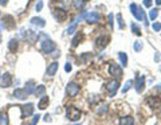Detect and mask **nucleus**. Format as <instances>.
Listing matches in <instances>:
<instances>
[{
  "label": "nucleus",
  "instance_id": "nucleus-5",
  "mask_svg": "<svg viewBox=\"0 0 161 125\" xmlns=\"http://www.w3.org/2000/svg\"><path fill=\"white\" fill-rule=\"evenodd\" d=\"M19 108H20V110H21V118L30 117L34 113V105H32V104H26V105H21V106H19Z\"/></svg>",
  "mask_w": 161,
  "mask_h": 125
},
{
  "label": "nucleus",
  "instance_id": "nucleus-10",
  "mask_svg": "<svg viewBox=\"0 0 161 125\" xmlns=\"http://www.w3.org/2000/svg\"><path fill=\"white\" fill-rule=\"evenodd\" d=\"M148 104H149V106L152 109H154V110H160L161 109V101L158 100L157 97H149L148 98Z\"/></svg>",
  "mask_w": 161,
  "mask_h": 125
},
{
  "label": "nucleus",
  "instance_id": "nucleus-1",
  "mask_svg": "<svg viewBox=\"0 0 161 125\" xmlns=\"http://www.w3.org/2000/svg\"><path fill=\"white\" fill-rule=\"evenodd\" d=\"M80 116H82V112L78 108H75V106H67L66 117L69 120H71V121H78V120L80 118Z\"/></svg>",
  "mask_w": 161,
  "mask_h": 125
},
{
  "label": "nucleus",
  "instance_id": "nucleus-26",
  "mask_svg": "<svg viewBox=\"0 0 161 125\" xmlns=\"http://www.w3.org/2000/svg\"><path fill=\"white\" fill-rule=\"evenodd\" d=\"M118 57H120V61L123 66H128V55H126V53H120Z\"/></svg>",
  "mask_w": 161,
  "mask_h": 125
},
{
  "label": "nucleus",
  "instance_id": "nucleus-45",
  "mask_svg": "<svg viewBox=\"0 0 161 125\" xmlns=\"http://www.w3.org/2000/svg\"><path fill=\"white\" fill-rule=\"evenodd\" d=\"M0 43H1V31H0Z\"/></svg>",
  "mask_w": 161,
  "mask_h": 125
},
{
  "label": "nucleus",
  "instance_id": "nucleus-8",
  "mask_svg": "<svg viewBox=\"0 0 161 125\" xmlns=\"http://www.w3.org/2000/svg\"><path fill=\"white\" fill-rule=\"evenodd\" d=\"M109 71L112 75L115 77V78H121V77H122V69H121V66L117 65V63H112Z\"/></svg>",
  "mask_w": 161,
  "mask_h": 125
},
{
  "label": "nucleus",
  "instance_id": "nucleus-18",
  "mask_svg": "<svg viewBox=\"0 0 161 125\" xmlns=\"http://www.w3.org/2000/svg\"><path fill=\"white\" fill-rule=\"evenodd\" d=\"M144 85H145V77H138V78H137V84H136L137 93H141L142 92V89H144Z\"/></svg>",
  "mask_w": 161,
  "mask_h": 125
},
{
  "label": "nucleus",
  "instance_id": "nucleus-17",
  "mask_svg": "<svg viewBox=\"0 0 161 125\" xmlns=\"http://www.w3.org/2000/svg\"><path fill=\"white\" fill-rule=\"evenodd\" d=\"M107 42H109V36H99V38L97 39V47H98V49H103L107 44Z\"/></svg>",
  "mask_w": 161,
  "mask_h": 125
},
{
  "label": "nucleus",
  "instance_id": "nucleus-2",
  "mask_svg": "<svg viewBox=\"0 0 161 125\" xmlns=\"http://www.w3.org/2000/svg\"><path fill=\"white\" fill-rule=\"evenodd\" d=\"M40 49H42V51L44 53V54H51V53L56 49V44H55V42H52L51 39H44V41H42V43H40Z\"/></svg>",
  "mask_w": 161,
  "mask_h": 125
},
{
  "label": "nucleus",
  "instance_id": "nucleus-9",
  "mask_svg": "<svg viewBox=\"0 0 161 125\" xmlns=\"http://www.w3.org/2000/svg\"><path fill=\"white\" fill-rule=\"evenodd\" d=\"M12 86V75L10 73H4L1 75V87Z\"/></svg>",
  "mask_w": 161,
  "mask_h": 125
},
{
  "label": "nucleus",
  "instance_id": "nucleus-36",
  "mask_svg": "<svg viewBox=\"0 0 161 125\" xmlns=\"http://www.w3.org/2000/svg\"><path fill=\"white\" fill-rule=\"evenodd\" d=\"M43 8V0H38L36 3V11H42Z\"/></svg>",
  "mask_w": 161,
  "mask_h": 125
},
{
  "label": "nucleus",
  "instance_id": "nucleus-13",
  "mask_svg": "<svg viewBox=\"0 0 161 125\" xmlns=\"http://www.w3.org/2000/svg\"><path fill=\"white\" fill-rule=\"evenodd\" d=\"M54 16H55L56 20L63 22V20L67 18V14H66V11H63V10H55V11H54Z\"/></svg>",
  "mask_w": 161,
  "mask_h": 125
},
{
  "label": "nucleus",
  "instance_id": "nucleus-46",
  "mask_svg": "<svg viewBox=\"0 0 161 125\" xmlns=\"http://www.w3.org/2000/svg\"><path fill=\"white\" fill-rule=\"evenodd\" d=\"M75 125H80V124H75Z\"/></svg>",
  "mask_w": 161,
  "mask_h": 125
},
{
  "label": "nucleus",
  "instance_id": "nucleus-38",
  "mask_svg": "<svg viewBox=\"0 0 161 125\" xmlns=\"http://www.w3.org/2000/svg\"><path fill=\"white\" fill-rule=\"evenodd\" d=\"M71 69H72L71 63H69V62H67L66 65H64V71H66V73H70V71H71Z\"/></svg>",
  "mask_w": 161,
  "mask_h": 125
},
{
  "label": "nucleus",
  "instance_id": "nucleus-20",
  "mask_svg": "<svg viewBox=\"0 0 161 125\" xmlns=\"http://www.w3.org/2000/svg\"><path fill=\"white\" fill-rule=\"evenodd\" d=\"M18 47H19V42L16 41V39H11V41L8 42V50H10L11 53H16Z\"/></svg>",
  "mask_w": 161,
  "mask_h": 125
},
{
  "label": "nucleus",
  "instance_id": "nucleus-7",
  "mask_svg": "<svg viewBox=\"0 0 161 125\" xmlns=\"http://www.w3.org/2000/svg\"><path fill=\"white\" fill-rule=\"evenodd\" d=\"M80 18H85L87 23H97L101 19V15L98 12H89V14H82Z\"/></svg>",
  "mask_w": 161,
  "mask_h": 125
},
{
  "label": "nucleus",
  "instance_id": "nucleus-35",
  "mask_svg": "<svg viewBox=\"0 0 161 125\" xmlns=\"http://www.w3.org/2000/svg\"><path fill=\"white\" fill-rule=\"evenodd\" d=\"M106 110H107V105H103V106H99V108L97 109V113L101 114V113H105Z\"/></svg>",
  "mask_w": 161,
  "mask_h": 125
},
{
  "label": "nucleus",
  "instance_id": "nucleus-49",
  "mask_svg": "<svg viewBox=\"0 0 161 125\" xmlns=\"http://www.w3.org/2000/svg\"><path fill=\"white\" fill-rule=\"evenodd\" d=\"M160 70H161V67H160Z\"/></svg>",
  "mask_w": 161,
  "mask_h": 125
},
{
  "label": "nucleus",
  "instance_id": "nucleus-15",
  "mask_svg": "<svg viewBox=\"0 0 161 125\" xmlns=\"http://www.w3.org/2000/svg\"><path fill=\"white\" fill-rule=\"evenodd\" d=\"M35 87H36V86H35V82H34V81H28V82L26 84L24 92H26L28 95H30V94H34V93H35Z\"/></svg>",
  "mask_w": 161,
  "mask_h": 125
},
{
  "label": "nucleus",
  "instance_id": "nucleus-47",
  "mask_svg": "<svg viewBox=\"0 0 161 125\" xmlns=\"http://www.w3.org/2000/svg\"><path fill=\"white\" fill-rule=\"evenodd\" d=\"M0 15H1V12H0Z\"/></svg>",
  "mask_w": 161,
  "mask_h": 125
},
{
  "label": "nucleus",
  "instance_id": "nucleus-25",
  "mask_svg": "<svg viewBox=\"0 0 161 125\" xmlns=\"http://www.w3.org/2000/svg\"><path fill=\"white\" fill-rule=\"evenodd\" d=\"M26 38H28V41L31 43H34L35 39H38V35L35 33H32V31H26Z\"/></svg>",
  "mask_w": 161,
  "mask_h": 125
},
{
  "label": "nucleus",
  "instance_id": "nucleus-39",
  "mask_svg": "<svg viewBox=\"0 0 161 125\" xmlns=\"http://www.w3.org/2000/svg\"><path fill=\"white\" fill-rule=\"evenodd\" d=\"M152 27H153V30L154 31H160L161 30V23H154Z\"/></svg>",
  "mask_w": 161,
  "mask_h": 125
},
{
  "label": "nucleus",
  "instance_id": "nucleus-42",
  "mask_svg": "<svg viewBox=\"0 0 161 125\" xmlns=\"http://www.w3.org/2000/svg\"><path fill=\"white\" fill-rule=\"evenodd\" d=\"M109 24L113 27V15L112 14H109Z\"/></svg>",
  "mask_w": 161,
  "mask_h": 125
},
{
  "label": "nucleus",
  "instance_id": "nucleus-22",
  "mask_svg": "<svg viewBox=\"0 0 161 125\" xmlns=\"http://www.w3.org/2000/svg\"><path fill=\"white\" fill-rule=\"evenodd\" d=\"M0 125H10L8 114L4 113V112H0Z\"/></svg>",
  "mask_w": 161,
  "mask_h": 125
},
{
  "label": "nucleus",
  "instance_id": "nucleus-40",
  "mask_svg": "<svg viewBox=\"0 0 161 125\" xmlns=\"http://www.w3.org/2000/svg\"><path fill=\"white\" fill-rule=\"evenodd\" d=\"M144 6L146 7V8H149V7L152 6V0H144Z\"/></svg>",
  "mask_w": 161,
  "mask_h": 125
},
{
  "label": "nucleus",
  "instance_id": "nucleus-19",
  "mask_svg": "<svg viewBox=\"0 0 161 125\" xmlns=\"http://www.w3.org/2000/svg\"><path fill=\"white\" fill-rule=\"evenodd\" d=\"M31 24L43 28L46 26V22H44V19H42V18H32V19H31Z\"/></svg>",
  "mask_w": 161,
  "mask_h": 125
},
{
  "label": "nucleus",
  "instance_id": "nucleus-21",
  "mask_svg": "<svg viewBox=\"0 0 161 125\" xmlns=\"http://www.w3.org/2000/svg\"><path fill=\"white\" fill-rule=\"evenodd\" d=\"M120 124L121 125H134V118L130 116H126V117H122L120 120Z\"/></svg>",
  "mask_w": 161,
  "mask_h": 125
},
{
  "label": "nucleus",
  "instance_id": "nucleus-27",
  "mask_svg": "<svg viewBox=\"0 0 161 125\" xmlns=\"http://www.w3.org/2000/svg\"><path fill=\"white\" fill-rule=\"evenodd\" d=\"M74 3V7L77 10H80V8H83V6H85V0H74L72 1Z\"/></svg>",
  "mask_w": 161,
  "mask_h": 125
},
{
  "label": "nucleus",
  "instance_id": "nucleus-6",
  "mask_svg": "<svg viewBox=\"0 0 161 125\" xmlns=\"http://www.w3.org/2000/svg\"><path fill=\"white\" fill-rule=\"evenodd\" d=\"M130 11L137 20H144V11H142V8H140L137 4H134V3L130 4Z\"/></svg>",
  "mask_w": 161,
  "mask_h": 125
},
{
  "label": "nucleus",
  "instance_id": "nucleus-37",
  "mask_svg": "<svg viewBox=\"0 0 161 125\" xmlns=\"http://www.w3.org/2000/svg\"><path fill=\"white\" fill-rule=\"evenodd\" d=\"M39 118H40V116L39 114H36V116H34V120L31 121V124L30 125H36L38 124V121H39Z\"/></svg>",
  "mask_w": 161,
  "mask_h": 125
},
{
  "label": "nucleus",
  "instance_id": "nucleus-23",
  "mask_svg": "<svg viewBox=\"0 0 161 125\" xmlns=\"http://www.w3.org/2000/svg\"><path fill=\"white\" fill-rule=\"evenodd\" d=\"M44 93H46V86H44V85H39V86L35 87V94H36L38 97L44 95Z\"/></svg>",
  "mask_w": 161,
  "mask_h": 125
},
{
  "label": "nucleus",
  "instance_id": "nucleus-43",
  "mask_svg": "<svg viewBox=\"0 0 161 125\" xmlns=\"http://www.w3.org/2000/svg\"><path fill=\"white\" fill-rule=\"evenodd\" d=\"M8 0H0V6H7Z\"/></svg>",
  "mask_w": 161,
  "mask_h": 125
},
{
  "label": "nucleus",
  "instance_id": "nucleus-30",
  "mask_svg": "<svg viewBox=\"0 0 161 125\" xmlns=\"http://www.w3.org/2000/svg\"><path fill=\"white\" fill-rule=\"evenodd\" d=\"M131 31H133V33L136 34V35H138V36L141 35V30H140V27H138L137 24H134V23L131 24Z\"/></svg>",
  "mask_w": 161,
  "mask_h": 125
},
{
  "label": "nucleus",
  "instance_id": "nucleus-3",
  "mask_svg": "<svg viewBox=\"0 0 161 125\" xmlns=\"http://www.w3.org/2000/svg\"><path fill=\"white\" fill-rule=\"evenodd\" d=\"M1 26L5 28V30H12V28L16 26L15 19H13L12 15H5V16H3V19H1Z\"/></svg>",
  "mask_w": 161,
  "mask_h": 125
},
{
  "label": "nucleus",
  "instance_id": "nucleus-33",
  "mask_svg": "<svg viewBox=\"0 0 161 125\" xmlns=\"http://www.w3.org/2000/svg\"><path fill=\"white\" fill-rule=\"evenodd\" d=\"M89 59H91V54H89V53H86V54L83 55L82 58H80V62H83V63H85V62H87Z\"/></svg>",
  "mask_w": 161,
  "mask_h": 125
},
{
  "label": "nucleus",
  "instance_id": "nucleus-44",
  "mask_svg": "<svg viewBox=\"0 0 161 125\" xmlns=\"http://www.w3.org/2000/svg\"><path fill=\"white\" fill-rule=\"evenodd\" d=\"M156 4H157V6H161V0H156Z\"/></svg>",
  "mask_w": 161,
  "mask_h": 125
},
{
  "label": "nucleus",
  "instance_id": "nucleus-24",
  "mask_svg": "<svg viewBox=\"0 0 161 125\" xmlns=\"http://www.w3.org/2000/svg\"><path fill=\"white\" fill-rule=\"evenodd\" d=\"M82 38H83V35H82V34H80V33H78L77 35L74 36V39H72V41H71V43H72V47H77L78 44H79V42L82 41Z\"/></svg>",
  "mask_w": 161,
  "mask_h": 125
},
{
  "label": "nucleus",
  "instance_id": "nucleus-32",
  "mask_svg": "<svg viewBox=\"0 0 161 125\" xmlns=\"http://www.w3.org/2000/svg\"><path fill=\"white\" fill-rule=\"evenodd\" d=\"M117 20H118V27L122 30V28H125V23L122 22V16H121V14L117 15Z\"/></svg>",
  "mask_w": 161,
  "mask_h": 125
},
{
  "label": "nucleus",
  "instance_id": "nucleus-29",
  "mask_svg": "<svg viewBox=\"0 0 161 125\" xmlns=\"http://www.w3.org/2000/svg\"><path fill=\"white\" fill-rule=\"evenodd\" d=\"M77 27H78V22H74L69 28H67V34H72L75 30H77Z\"/></svg>",
  "mask_w": 161,
  "mask_h": 125
},
{
  "label": "nucleus",
  "instance_id": "nucleus-12",
  "mask_svg": "<svg viewBox=\"0 0 161 125\" xmlns=\"http://www.w3.org/2000/svg\"><path fill=\"white\" fill-rule=\"evenodd\" d=\"M118 86H120V84H118V81H110L109 84L106 85V89L109 90L110 93H112V95L115 94V92H117Z\"/></svg>",
  "mask_w": 161,
  "mask_h": 125
},
{
  "label": "nucleus",
  "instance_id": "nucleus-34",
  "mask_svg": "<svg viewBox=\"0 0 161 125\" xmlns=\"http://www.w3.org/2000/svg\"><path fill=\"white\" fill-rule=\"evenodd\" d=\"M157 15H158V11H157V10H152V11H150V15H149V16H150V19H152V20H154L156 18H157Z\"/></svg>",
  "mask_w": 161,
  "mask_h": 125
},
{
  "label": "nucleus",
  "instance_id": "nucleus-16",
  "mask_svg": "<svg viewBox=\"0 0 161 125\" xmlns=\"http://www.w3.org/2000/svg\"><path fill=\"white\" fill-rule=\"evenodd\" d=\"M27 95L28 94L24 92V89H16L15 92H13V97L18 98V100H26Z\"/></svg>",
  "mask_w": 161,
  "mask_h": 125
},
{
  "label": "nucleus",
  "instance_id": "nucleus-31",
  "mask_svg": "<svg viewBox=\"0 0 161 125\" xmlns=\"http://www.w3.org/2000/svg\"><path fill=\"white\" fill-rule=\"evenodd\" d=\"M131 85H133V81H131V79H129V81H128V82H126V84H125V86H123V89H122V93H126V92H128V90H129V89H130V87H131Z\"/></svg>",
  "mask_w": 161,
  "mask_h": 125
},
{
  "label": "nucleus",
  "instance_id": "nucleus-14",
  "mask_svg": "<svg viewBox=\"0 0 161 125\" xmlns=\"http://www.w3.org/2000/svg\"><path fill=\"white\" fill-rule=\"evenodd\" d=\"M48 102H50V100H48L47 95H42L39 102H38V108H39L40 110H43V109H46L48 106Z\"/></svg>",
  "mask_w": 161,
  "mask_h": 125
},
{
  "label": "nucleus",
  "instance_id": "nucleus-41",
  "mask_svg": "<svg viewBox=\"0 0 161 125\" xmlns=\"http://www.w3.org/2000/svg\"><path fill=\"white\" fill-rule=\"evenodd\" d=\"M44 121L46 122H50L51 121V116H50V114H46V116H44Z\"/></svg>",
  "mask_w": 161,
  "mask_h": 125
},
{
  "label": "nucleus",
  "instance_id": "nucleus-48",
  "mask_svg": "<svg viewBox=\"0 0 161 125\" xmlns=\"http://www.w3.org/2000/svg\"><path fill=\"white\" fill-rule=\"evenodd\" d=\"M85 1H87V0H85Z\"/></svg>",
  "mask_w": 161,
  "mask_h": 125
},
{
  "label": "nucleus",
  "instance_id": "nucleus-28",
  "mask_svg": "<svg viewBox=\"0 0 161 125\" xmlns=\"http://www.w3.org/2000/svg\"><path fill=\"white\" fill-rule=\"evenodd\" d=\"M142 42L141 41H137V42H134V44H133V49H134V51H137V53H140L142 50Z\"/></svg>",
  "mask_w": 161,
  "mask_h": 125
},
{
  "label": "nucleus",
  "instance_id": "nucleus-11",
  "mask_svg": "<svg viewBox=\"0 0 161 125\" xmlns=\"http://www.w3.org/2000/svg\"><path fill=\"white\" fill-rule=\"evenodd\" d=\"M56 71H58V62H52L48 65L47 70H46V75L47 77H54L56 74Z\"/></svg>",
  "mask_w": 161,
  "mask_h": 125
},
{
  "label": "nucleus",
  "instance_id": "nucleus-4",
  "mask_svg": "<svg viewBox=\"0 0 161 125\" xmlns=\"http://www.w3.org/2000/svg\"><path fill=\"white\" fill-rule=\"evenodd\" d=\"M66 92L70 97H75V95H78V93L80 92V87H79V85L75 84V82H70V84L67 85Z\"/></svg>",
  "mask_w": 161,
  "mask_h": 125
}]
</instances>
